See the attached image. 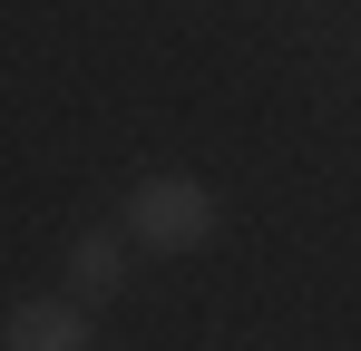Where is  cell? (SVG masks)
I'll use <instances>...</instances> for the list:
<instances>
[{"label":"cell","mask_w":361,"mask_h":351,"mask_svg":"<svg viewBox=\"0 0 361 351\" xmlns=\"http://www.w3.org/2000/svg\"><path fill=\"white\" fill-rule=\"evenodd\" d=\"M0 342L10 351H88L98 332H88V302L59 292V302H10L0 312Z\"/></svg>","instance_id":"obj_2"},{"label":"cell","mask_w":361,"mask_h":351,"mask_svg":"<svg viewBox=\"0 0 361 351\" xmlns=\"http://www.w3.org/2000/svg\"><path fill=\"white\" fill-rule=\"evenodd\" d=\"M205 234H215V195L195 176H147L127 195V244H147V254H195Z\"/></svg>","instance_id":"obj_1"},{"label":"cell","mask_w":361,"mask_h":351,"mask_svg":"<svg viewBox=\"0 0 361 351\" xmlns=\"http://www.w3.org/2000/svg\"><path fill=\"white\" fill-rule=\"evenodd\" d=\"M118 283H127V234H78L68 244V292L78 302H108Z\"/></svg>","instance_id":"obj_3"}]
</instances>
